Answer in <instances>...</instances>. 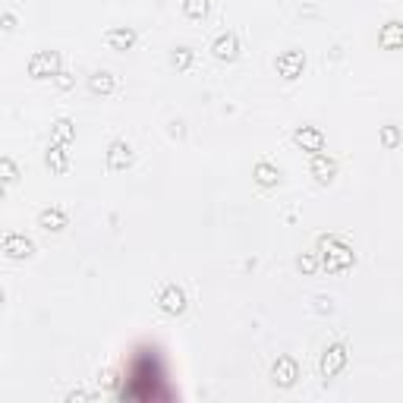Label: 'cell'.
<instances>
[{
  "instance_id": "cell-18",
  "label": "cell",
  "mask_w": 403,
  "mask_h": 403,
  "mask_svg": "<svg viewBox=\"0 0 403 403\" xmlns=\"http://www.w3.org/2000/svg\"><path fill=\"white\" fill-rule=\"evenodd\" d=\"M66 164H70V155H66V145H60V142H54L51 148H47V167L57 173L66 171Z\"/></svg>"
},
{
  "instance_id": "cell-22",
  "label": "cell",
  "mask_w": 403,
  "mask_h": 403,
  "mask_svg": "<svg viewBox=\"0 0 403 403\" xmlns=\"http://www.w3.org/2000/svg\"><path fill=\"white\" fill-rule=\"evenodd\" d=\"M297 268H299V271H303V274H312V271H315V268H318L315 252H303V255L297 258Z\"/></svg>"
},
{
  "instance_id": "cell-6",
  "label": "cell",
  "mask_w": 403,
  "mask_h": 403,
  "mask_svg": "<svg viewBox=\"0 0 403 403\" xmlns=\"http://www.w3.org/2000/svg\"><path fill=\"white\" fill-rule=\"evenodd\" d=\"M271 378L278 388H293L299 378V365L293 356H278V363L271 365Z\"/></svg>"
},
{
  "instance_id": "cell-25",
  "label": "cell",
  "mask_w": 403,
  "mask_h": 403,
  "mask_svg": "<svg viewBox=\"0 0 403 403\" xmlns=\"http://www.w3.org/2000/svg\"><path fill=\"white\" fill-rule=\"evenodd\" d=\"M54 82H57V88H63V92L66 88H73V76L66 73V70H60V73L54 76Z\"/></svg>"
},
{
  "instance_id": "cell-17",
  "label": "cell",
  "mask_w": 403,
  "mask_h": 403,
  "mask_svg": "<svg viewBox=\"0 0 403 403\" xmlns=\"http://www.w3.org/2000/svg\"><path fill=\"white\" fill-rule=\"evenodd\" d=\"M252 173H255V183L258 186H278V180H280V171L274 164H268V161H258Z\"/></svg>"
},
{
  "instance_id": "cell-2",
  "label": "cell",
  "mask_w": 403,
  "mask_h": 403,
  "mask_svg": "<svg viewBox=\"0 0 403 403\" xmlns=\"http://www.w3.org/2000/svg\"><path fill=\"white\" fill-rule=\"evenodd\" d=\"M318 249H322V268H324V271H331V274L347 271V268L356 262L353 249L340 237H334V233H328V237L318 239Z\"/></svg>"
},
{
  "instance_id": "cell-26",
  "label": "cell",
  "mask_w": 403,
  "mask_h": 403,
  "mask_svg": "<svg viewBox=\"0 0 403 403\" xmlns=\"http://www.w3.org/2000/svg\"><path fill=\"white\" fill-rule=\"evenodd\" d=\"M76 400H92V394H86V390H73V394H66V403H76Z\"/></svg>"
},
{
  "instance_id": "cell-7",
  "label": "cell",
  "mask_w": 403,
  "mask_h": 403,
  "mask_svg": "<svg viewBox=\"0 0 403 403\" xmlns=\"http://www.w3.org/2000/svg\"><path fill=\"white\" fill-rule=\"evenodd\" d=\"M293 142L297 145H303V152H324V132L318 129V126H299L297 132H293Z\"/></svg>"
},
{
  "instance_id": "cell-21",
  "label": "cell",
  "mask_w": 403,
  "mask_h": 403,
  "mask_svg": "<svg viewBox=\"0 0 403 403\" xmlns=\"http://www.w3.org/2000/svg\"><path fill=\"white\" fill-rule=\"evenodd\" d=\"M381 145L384 148H397V145H400V129H397L394 123H388L381 129Z\"/></svg>"
},
{
  "instance_id": "cell-14",
  "label": "cell",
  "mask_w": 403,
  "mask_h": 403,
  "mask_svg": "<svg viewBox=\"0 0 403 403\" xmlns=\"http://www.w3.org/2000/svg\"><path fill=\"white\" fill-rule=\"evenodd\" d=\"M309 167H312V173H315L318 183H331V180H334V171H338V164H334L331 158H324L322 152L312 155V164Z\"/></svg>"
},
{
  "instance_id": "cell-1",
  "label": "cell",
  "mask_w": 403,
  "mask_h": 403,
  "mask_svg": "<svg viewBox=\"0 0 403 403\" xmlns=\"http://www.w3.org/2000/svg\"><path fill=\"white\" fill-rule=\"evenodd\" d=\"M158 350H142L139 356L132 359L129 365V384L123 388V397H132V400H161L167 397L164 390L158 388L164 381V369H161Z\"/></svg>"
},
{
  "instance_id": "cell-3",
  "label": "cell",
  "mask_w": 403,
  "mask_h": 403,
  "mask_svg": "<svg viewBox=\"0 0 403 403\" xmlns=\"http://www.w3.org/2000/svg\"><path fill=\"white\" fill-rule=\"evenodd\" d=\"M347 356H350V353H347V344H331L328 350L322 353V363H318V372H322V378L324 381H331V378H338L340 372H344V365H347Z\"/></svg>"
},
{
  "instance_id": "cell-19",
  "label": "cell",
  "mask_w": 403,
  "mask_h": 403,
  "mask_svg": "<svg viewBox=\"0 0 403 403\" xmlns=\"http://www.w3.org/2000/svg\"><path fill=\"white\" fill-rule=\"evenodd\" d=\"M76 139V126L70 117H60L57 123H54V142H60V145H70V142Z\"/></svg>"
},
{
  "instance_id": "cell-16",
  "label": "cell",
  "mask_w": 403,
  "mask_h": 403,
  "mask_svg": "<svg viewBox=\"0 0 403 403\" xmlns=\"http://www.w3.org/2000/svg\"><path fill=\"white\" fill-rule=\"evenodd\" d=\"M107 45H111L113 51H129V47L136 45V32H132V29H111V32H107Z\"/></svg>"
},
{
  "instance_id": "cell-24",
  "label": "cell",
  "mask_w": 403,
  "mask_h": 403,
  "mask_svg": "<svg viewBox=\"0 0 403 403\" xmlns=\"http://www.w3.org/2000/svg\"><path fill=\"white\" fill-rule=\"evenodd\" d=\"M0 167H3V180H7V183H13V180H16V164H13V158H3V161H0Z\"/></svg>"
},
{
  "instance_id": "cell-23",
  "label": "cell",
  "mask_w": 403,
  "mask_h": 403,
  "mask_svg": "<svg viewBox=\"0 0 403 403\" xmlns=\"http://www.w3.org/2000/svg\"><path fill=\"white\" fill-rule=\"evenodd\" d=\"M189 63H192V47H177L173 51V66L177 70H189Z\"/></svg>"
},
{
  "instance_id": "cell-5",
  "label": "cell",
  "mask_w": 403,
  "mask_h": 403,
  "mask_svg": "<svg viewBox=\"0 0 403 403\" xmlns=\"http://www.w3.org/2000/svg\"><path fill=\"white\" fill-rule=\"evenodd\" d=\"M158 309L167 312V315H180V312L186 309L183 287H177V284H164V287H161V290H158Z\"/></svg>"
},
{
  "instance_id": "cell-10",
  "label": "cell",
  "mask_w": 403,
  "mask_h": 403,
  "mask_svg": "<svg viewBox=\"0 0 403 403\" xmlns=\"http://www.w3.org/2000/svg\"><path fill=\"white\" fill-rule=\"evenodd\" d=\"M129 164H132V148H129V142L113 139L111 148H107V167H111V171H126Z\"/></svg>"
},
{
  "instance_id": "cell-28",
  "label": "cell",
  "mask_w": 403,
  "mask_h": 403,
  "mask_svg": "<svg viewBox=\"0 0 403 403\" xmlns=\"http://www.w3.org/2000/svg\"><path fill=\"white\" fill-rule=\"evenodd\" d=\"M315 303H318V312H331V299L318 297V299H315Z\"/></svg>"
},
{
  "instance_id": "cell-8",
  "label": "cell",
  "mask_w": 403,
  "mask_h": 403,
  "mask_svg": "<svg viewBox=\"0 0 403 403\" xmlns=\"http://www.w3.org/2000/svg\"><path fill=\"white\" fill-rule=\"evenodd\" d=\"M35 252V243L26 233H7L3 237V255L7 258H29Z\"/></svg>"
},
{
  "instance_id": "cell-12",
  "label": "cell",
  "mask_w": 403,
  "mask_h": 403,
  "mask_svg": "<svg viewBox=\"0 0 403 403\" xmlns=\"http://www.w3.org/2000/svg\"><path fill=\"white\" fill-rule=\"evenodd\" d=\"M378 45H381L384 51H394V47H403V22H400V19L384 22L381 35H378Z\"/></svg>"
},
{
  "instance_id": "cell-11",
  "label": "cell",
  "mask_w": 403,
  "mask_h": 403,
  "mask_svg": "<svg viewBox=\"0 0 403 403\" xmlns=\"http://www.w3.org/2000/svg\"><path fill=\"white\" fill-rule=\"evenodd\" d=\"M212 54H214L218 60H237V54H239L237 32H221L218 38L212 41Z\"/></svg>"
},
{
  "instance_id": "cell-9",
  "label": "cell",
  "mask_w": 403,
  "mask_h": 403,
  "mask_svg": "<svg viewBox=\"0 0 403 403\" xmlns=\"http://www.w3.org/2000/svg\"><path fill=\"white\" fill-rule=\"evenodd\" d=\"M274 66H278V73L284 76V79H297V76L303 73V66H306V54L303 51H284Z\"/></svg>"
},
{
  "instance_id": "cell-13",
  "label": "cell",
  "mask_w": 403,
  "mask_h": 403,
  "mask_svg": "<svg viewBox=\"0 0 403 403\" xmlns=\"http://www.w3.org/2000/svg\"><path fill=\"white\" fill-rule=\"evenodd\" d=\"M70 224V214L63 212V208H45V212H38V227L41 230H63V227Z\"/></svg>"
},
{
  "instance_id": "cell-27",
  "label": "cell",
  "mask_w": 403,
  "mask_h": 403,
  "mask_svg": "<svg viewBox=\"0 0 403 403\" xmlns=\"http://www.w3.org/2000/svg\"><path fill=\"white\" fill-rule=\"evenodd\" d=\"M13 26H16L13 13H3V29H7V32H13Z\"/></svg>"
},
{
  "instance_id": "cell-20",
  "label": "cell",
  "mask_w": 403,
  "mask_h": 403,
  "mask_svg": "<svg viewBox=\"0 0 403 403\" xmlns=\"http://www.w3.org/2000/svg\"><path fill=\"white\" fill-rule=\"evenodd\" d=\"M183 13L189 19H205L208 16V0H183Z\"/></svg>"
},
{
  "instance_id": "cell-4",
  "label": "cell",
  "mask_w": 403,
  "mask_h": 403,
  "mask_svg": "<svg viewBox=\"0 0 403 403\" xmlns=\"http://www.w3.org/2000/svg\"><path fill=\"white\" fill-rule=\"evenodd\" d=\"M60 73V54L57 51H38L29 60V76L32 79H47V76Z\"/></svg>"
},
{
  "instance_id": "cell-15",
  "label": "cell",
  "mask_w": 403,
  "mask_h": 403,
  "mask_svg": "<svg viewBox=\"0 0 403 403\" xmlns=\"http://www.w3.org/2000/svg\"><path fill=\"white\" fill-rule=\"evenodd\" d=\"M88 88H92L95 95H111L113 88H117V79H113V73H107V70H98V73L88 76Z\"/></svg>"
}]
</instances>
